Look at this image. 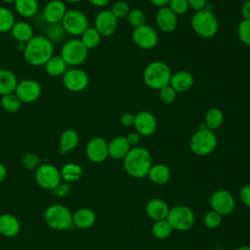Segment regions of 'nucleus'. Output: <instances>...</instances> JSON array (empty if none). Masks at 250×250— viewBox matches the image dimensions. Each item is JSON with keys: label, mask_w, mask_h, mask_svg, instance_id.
Returning a JSON list of instances; mask_svg holds the SVG:
<instances>
[{"label": "nucleus", "mask_w": 250, "mask_h": 250, "mask_svg": "<svg viewBox=\"0 0 250 250\" xmlns=\"http://www.w3.org/2000/svg\"><path fill=\"white\" fill-rule=\"evenodd\" d=\"M191 27L199 37L212 38L219 30V21L211 10L203 9L193 14Z\"/></svg>", "instance_id": "4"}, {"label": "nucleus", "mask_w": 250, "mask_h": 250, "mask_svg": "<svg viewBox=\"0 0 250 250\" xmlns=\"http://www.w3.org/2000/svg\"><path fill=\"white\" fill-rule=\"evenodd\" d=\"M193 83L194 79L189 71L179 70L175 73H172L169 85L177 93H186L192 88Z\"/></svg>", "instance_id": "20"}, {"label": "nucleus", "mask_w": 250, "mask_h": 250, "mask_svg": "<svg viewBox=\"0 0 250 250\" xmlns=\"http://www.w3.org/2000/svg\"><path fill=\"white\" fill-rule=\"evenodd\" d=\"M237 250H250V247H248V246H242V247L238 248Z\"/></svg>", "instance_id": "56"}, {"label": "nucleus", "mask_w": 250, "mask_h": 250, "mask_svg": "<svg viewBox=\"0 0 250 250\" xmlns=\"http://www.w3.org/2000/svg\"><path fill=\"white\" fill-rule=\"evenodd\" d=\"M54 55V44L44 35H34L24 44L23 58L32 66H42Z\"/></svg>", "instance_id": "1"}, {"label": "nucleus", "mask_w": 250, "mask_h": 250, "mask_svg": "<svg viewBox=\"0 0 250 250\" xmlns=\"http://www.w3.org/2000/svg\"><path fill=\"white\" fill-rule=\"evenodd\" d=\"M65 30L62 24L60 23H47L44 28V36L49 39L53 44L60 43L65 37Z\"/></svg>", "instance_id": "31"}, {"label": "nucleus", "mask_w": 250, "mask_h": 250, "mask_svg": "<svg viewBox=\"0 0 250 250\" xmlns=\"http://www.w3.org/2000/svg\"><path fill=\"white\" fill-rule=\"evenodd\" d=\"M86 155L92 161L96 163L103 162L108 156V144L101 137H95L91 139L86 146Z\"/></svg>", "instance_id": "16"}, {"label": "nucleus", "mask_w": 250, "mask_h": 250, "mask_svg": "<svg viewBox=\"0 0 250 250\" xmlns=\"http://www.w3.org/2000/svg\"><path fill=\"white\" fill-rule=\"evenodd\" d=\"M159 98L165 104H172L177 98V92L170 85H167L159 90Z\"/></svg>", "instance_id": "42"}, {"label": "nucleus", "mask_w": 250, "mask_h": 250, "mask_svg": "<svg viewBox=\"0 0 250 250\" xmlns=\"http://www.w3.org/2000/svg\"><path fill=\"white\" fill-rule=\"evenodd\" d=\"M127 21L131 26L134 28H137L141 25L145 24L146 21V16L145 13L141 9H132L130 10L128 16H127Z\"/></svg>", "instance_id": "38"}, {"label": "nucleus", "mask_w": 250, "mask_h": 250, "mask_svg": "<svg viewBox=\"0 0 250 250\" xmlns=\"http://www.w3.org/2000/svg\"><path fill=\"white\" fill-rule=\"evenodd\" d=\"M19 81L16 74L10 69H0V95L14 94Z\"/></svg>", "instance_id": "23"}, {"label": "nucleus", "mask_w": 250, "mask_h": 250, "mask_svg": "<svg viewBox=\"0 0 250 250\" xmlns=\"http://www.w3.org/2000/svg\"><path fill=\"white\" fill-rule=\"evenodd\" d=\"M240 197L243 203L250 207V185H247L242 188L240 191Z\"/></svg>", "instance_id": "48"}, {"label": "nucleus", "mask_w": 250, "mask_h": 250, "mask_svg": "<svg viewBox=\"0 0 250 250\" xmlns=\"http://www.w3.org/2000/svg\"><path fill=\"white\" fill-rule=\"evenodd\" d=\"M141 135L138 134L137 132H131L126 136V140L128 141L130 146H136L140 142Z\"/></svg>", "instance_id": "50"}, {"label": "nucleus", "mask_w": 250, "mask_h": 250, "mask_svg": "<svg viewBox=\"0 0 250 250\" xmlns=\"http://www.w3.org/2000/svg\"><path fill=\"white\" fill-rule=\"evenodd\" d=\"M189 146L195 154L207 155L215 150L217 146V137L213 131L205 127L200 128L192 135Z\"/></svg>", "instance_id": "7"}, {"label": "nucleus", "mask_w": 250, "mask_h": 250, "mask_svg": "<svg viewBox=\"0 0 250 250\" xmlns=\"http://www.w3.org/2000/svg\"><path fill=\"white\" fill-rule=\"evenodd\" d=\"M16 12L22 18H32L38 12L37 0H16L14 3Z\"/></svg>", "instance_id": "29"}, {"label": "nucleus", "mask_w": 250, "mask_h": 250, "mask_svg": "<svg viewBox=\"0 0 250 250\" xmlns=\"http://www.w3.org/2000/svg\"><path fill=\"white\" fill-rule=\"evenodd\" d=\"M146 213L151 219L155 221L164 220L168 216L169 207L167 203L161 199H151L146 204Z\"/></svg>", "instance_id": "24"}, {"label": "nucleus", "mask_w": 250, "mask_h": 250, "mask_svg": "<svg viewBox=\"0 0 250 250\" xmlns=\"http://www.w3.org/2000/svg\"><path fill=\"white\" fill-rule=\"evenodd\" d=\"M241 16L243 20H250V0L245 1L240 9Z\"/></svg>", "instance_id": "49"}, {"label": "nucleus", "mask_w": 250, "mask_h": 250, "mask_svg": "<svg viewBox=\"0 0 250 250\" xmlns=\"http://www.w3.org/2000/svg\"><path fill=\"white\" fill-rule=\"evenodd\" d=\"M118 26V20L110 10H102L95 18L94 27L102 37H109L114 34Z\"/></svg>", "instance_id": "14"}, {"label": "nucleus", "mask_w": 250, "mask_h": 250, "mask_svg": "<svg viewBox=\"0 0 250 250\" xmlns=\"http://www.w3.org/2000/svg\"><path fill=\"white\" fill-rule=\"evenodd\" d=\"M20 231V223L12 214L0 216V233L6 237H14Z\"/></svg>", "instance_id": "25"}, {"label": "nucleus", "mask_w": 250, "mask_h": 250, "mask_svg": "<svg viewBox=\"0 0 250 250\" xmlns=\"http://www.w3.org/2000/svg\"><path fill=\"white\" fill-rule=\"evenodd\" d=\"M88 52L89 50L84 46L80 39L72 38L64 42L61 49L60 55L67 65L77 66L86 61Z\"/></svg>", "instance_id": "6"}, {"label": "nucleus", "mask_w": 250, "mask_h": 250, "mask_svg": "<svg viewBox=\"0 0 250 250\" xmlns=\"http://www.w3.org/2000/svg\"><path fill=\"white\" fill-rule=\"evenodd\" d=\"M67 63L61 57V55H53L44 64L45 71L52 77L62 76L67 68Z\"/></svg>", "instance_id": "26"}, {"label": "nucleus", "mask_w": 250, "mask_h": 250, "mask_svg": "<svg viewBox=\"0 0 250 250\" xmlns=\"http://www.w3.org/2000/svg\"><path fill=\"white\" fill-rule=\"evenodd\" d=\"M120 124L124 127H130L134 124V115L130 112H124L120 116Z\"/></svg>", "instance_id": "47"}, {"label": "nucleus", "mask_w": 250, "mask_h": 250, "mask_svg": "<svg viewBox=\"0 0 250 250\" xmlns=\"http://www.w3.org/2000/svg\"><path fill=\"white\" fill-rule=\"evenodd\" d=\"M101 38H102V36L97 31V29L94 26H89L81 34L80 40L84 44V46L88 50H90V49H95L99 46V44L101 42Z\"/></svg>", "instance_id": "34"}, {"label": "nucleus", "mask_w": 250, "mask_h": 250, "mask_svg": "<svg viewBox=\"0 0 250 250\" xmlns=\"http://www.w3.org/2000/svg\"><path fill=\"white\" fill-rule=\"evenodd\" d=\"M10 32L16 41L24 44L34 36V31L31 24L24 21H16Z\"/></svg>", "instance_id": "21"}, {"label": "nucleus", "mask_w": 250, "mask_h": 250, "mask_svg": "<svg viewBox=\"0 0 250 250\" xmlns=\"http://www.w3.org/2000/svg\"><path fill=\"white\" fill-rule=\"evenodd\" d=\"M177 17L168 6L159 8L155 16V22L158 29L164 33L173 32L178 25Z\"/></svg>", "instance_id": "19"}, {"label": "nucleus", "mask_w": 250, "mask_h": 250, "mask_svg": "<svg viewBox=\"0 0 250 250\" xmlns=\"http://www.w3.org/2000/svg\"><path fill=\"white\" fill-rule=\"evenodd\" d=\"M172 232V227L167 220L156 221L152 227V233L159 239L167 238Z\"/></svg>", "instance_id": "37"}, {"label": "nucleus", "mask_w": 250, "mask_h": 250, "mask_svg": "<svg viewBox=\"0 0 250 250\" xmlns=\"http://www.w3.org/2000/svg\"><path fill=\"white\" fill-rule=\"evenodd\" d=\"M46 224L54 229H67L72 225V214L69 209L61 204L49 206L44 214Z\"/></svg>", "instance_id": "5"}, {"label": "nucleus", "mask_w": 250, "mask_h": 250, "mask_svg": "<svg viewBox=\"0 0 250 250\" xmlns=\"http://www.w3.org/2000/svg\"><path fill=\"white\" fill-rule=\"evenodd\" d=\"M0 104L2 108L8 112V113H15L17 111H19V109L21 108V102L20 101V99L14 94H9V95H5L1 97L0 100Z\"/></svg>", "instance_id": "36"}, {"label": "nucleus", "mask_w": 250, "mask_h": 250, "mask_svg": "<svg viewBox=\"0 0 250 250\" xmlns=\"http://www.w3.org/2000/svg\"><path fill=\"white\" fill-rule=\"evenodd\" d=\"M211 206L220 215H228L234 208V198L227 190H217L211 197Z\"/></svg>", "instance_id": "17"}, {"label": "nucleus", "mask_w": 250, "mask_h": 250, "mask_svg": "<svg viewBox=\"0 0 250 250\" xmlns=\"http://www.w3.org/2000/svg\"><path fill=\"white\" fill-rule=\"evenodd\" d=\"M88 1L90 2V4L98 8H104L111 2V0H88Z\"/></svg>", "instance_id": "51"}, {"label": "nucleus", "mask_w": 250, "mask_h": 250, "mask_svg": "<svg viewBox=\"0 0 250 250\" xmlns=\"http://www.w3.org/2000/svg\"><path fill=\"white\" fill-rule=\"evenodd\" d=\"M62 84L69 92H82L89 85V76L83 69L71 67L62 75Z\"/></svg>", "instance_id": "11"}, {"label": "nucleus", "mask_w": 250, "mask_h": 250, "mask_svg": "<svg viewBox=\"0 0 250 250\" xmlns=\"http://www.w3.org/2000/svg\"><path fill=\"white\" fill-rule=\"evenodd\" d=\"M125 1H127V2L129 3V2H133V1H136V0H125Z\"/></svg>", "instance_id": "57"}, {"label": "nucleus", "mask_w": 250, "mask_h": 250, "mask_svg": "<svg viewBox=\"0 0 250 250\" xmlns=\"http://www.w3.org/2000/svg\"><path fill=\"white\" fill-rule=\"evenodd\" d=\"M133 126L138 134L148 137L155 133L157 129V120L150 111L142 110L134 115Z\"/></svg>", "instance_id": "15"}, {"label": "nucleus", "mask_w": 250, "mask_h": 250, "mask_svg": "<svg viewBox=\"0 0 250 250\" xmlns=\"http://www.w3.org/2000/svg\"><path fill=\"white\" fill-rule=\"evenodd\" d=\"M41 86L39 82L34 79H23L19 81L15 95L21 103L29 104L37 101L41 96Z\"/></svg>", "instance_id": "13"}, {"label": "nucleus", "mask_w": 250, "mask_h": 250, "mask_svg": "<svg viewBox=\"0 0 250 250\" xmlns=\"http://www.w3.org/2000/svg\"><path fill=\"white\" fill-rule=\"evenodd\" d=\"M123 159L126 172L134 178H143L148 175L152 166L149 151L140 146L131 148Z\"/></svg>", "instance_id": "2"}, {"label": "nucleus", "mask_w": 250, "mask_h": 250, "mask_svg": "<svg viewBox=\"0 0 250 250\" xmlns=\"http://www.w3.org/2000/svg\"><path fill=\"white\" fill-rule=\"evenodd\" d=\"M16 0H1V2H3L4 4H14Z\"/></svg>", "instance_id": "54"}, {"label": "nucleus", "mask_w": 250, "mask_h": 250, "mask_svg": "<svg viewBox=\"0 0 250 250\" xmlns=\"http://www.w3.org/2000/svg\"><path fill=\"white\" fill-rule=\"evenodd\" d=\"M15 22L14 13L9 8L0 6V33L10 31Z\"/></svg>", "instance_id": "35"}, {"label": "nucleus", "mask_w": 250, "mask_h": 250, "mask_svg": "<svg viewBox=\"0 0 250 250\" xmlns=\"http://www.w3.org/2000/svg\"><path fill=\"white\" fill-rule=\"evenodd\" d=\"M70 190V187L66 184V183H63V184H59L55 188H53L51 191L52 192H54L57 196H59V197H63V196H65L67 193H68V191Z\"/></svg>", "instance_id": "45"}, {"label": "nucleus", "mask_w": 250, "mask_h": 250, "mask_svg": "<svg viewBox=\"0 0 250 250\" xmlns=\"http://www.w3.org/2000/svg\"><path fill=\"white\" fill-rule=\"evenodd\" d=\"M237 36L239 40L250 46V20H242L237 26Z\"/></svg>", "instance_id": "39"}, {"label": "nucleus", "mask_w": 250, "mask_h": 250, "mask_svg": "<svg viewBox=\"0 0 250 250\" xmlns=\"http://www.w3.org/2000/svg\"><path fill=\"white\" fill-rule=\"evenodd\" d=\"M130 6L129 3L125 0H119L116 1L112 7H111V12L112 14L116 17V19H123V18H127L129 12H130Z\"/></svg>", "instance_id": "40"}, {"label": "nucleus", "mask_w": 250, "mask_h": 250, "mask_svg": "<svg viewBox=\"0 0 250 250\" xmlns=\"http://www.w3.org/2000/svg\"><path fill=\"white\" fill-rule=\"evenodd\" d=\"M168 5L171 11L177 16L186 14L189 9L188 0H170Z\"/></svg>", "instance_id": "41"}, {"label": "nucleus", "mask_w": 250, "mask_h": 250, "mask_svg": "<svg viewBox=\"0 0 250 250\" xmlns=\"http://www.w3.org/2000/svg\"><path fill=\"white\" fill-rule=\"evenodd\" d=\"M189 8L194 10L195 12L205 9L207 5V0H188Z\"/></svg>", "instance_id": "46"}, {"label": "nucleus", "mask_w": 250, "mask_h": 250, "mask_svg": "<svg viewBox=\"0 0 250 250\" xmlns=\"http://www.w3.org/2000/svg\"><path fill=\"white\" fill-rule=\"evenodd\" d=\"M132 40L134 44L142 50L153 49L158 43V34L150 25L144 24L134 28L132 32Z\"/></svg>", "instance_id": "12"}, {"label": "nucleus", "mask_w": 250, "mask_h": 250, "mask_svg": "<svg viewBox=\"0 0 250 250\" xmlns=\"http://www.w3.org/2000/svg\"><path fill=\"white\" fill-rule=\"evenodd\" d=\"M66 32L72 36H81V34L90 26L87 16L79 10H67L61 22Z\"/></svg>", "instance_id": "8"}, {"label": "nucleus", "mask_w": 250, "mask_h": 250, "mask_svg": "<svg viewBox=\"0 0 250 250\" xmlns=\"http://www.w3.org/2000/svg\"><path fill=\"white\" fill-rule=\"evenodd\" d=\"M82 168L80 165L73 163V162H68L63 165L61 171V177L66 182H75L79 180L82 176Z\"/></svg>", "instance_id": "33"}, {"label": "nucleus", "mask_w": 250, "mask_h": 250, "mask_svg": "<svg viewBox=\"0 0 250 250\" xmlns=\"http://www.w3.org/2000/svg\"><path fill=\"white\" fill-rule=\"evenodd\" d=\"M167 221L172 229L178 230H186L191 228L193 225L194 215L188 207L179 205L169 210Z\"/></svg>", "instance_id": "10"}, {"label": "nucleus", "mask_w": 250, "mask_h": 250, "mask_svg": "<svg viewBox=\"0 0 250 250\" xmlns=\"http://www.w3.org/2000/svg\"><path fill=\"white\" fill-rule=\"evenodd\" d=\"M149 2H150L151 4H153L154 6L161 8V7L167 6V5L169 4L170 0H149Z\"/></svg>", "instance_id": "52"}, {"label": "nucleus", "mask_w": 250, "mask_h": 250, "mask_svg": "<svg viewBox=\"0 0 250 250\" xmlns=\"http://www.w3.org/2000/svg\"><path fill=\"white\" fill-rule=\"evenodd\" d=\"M66 12V5L62 0H51L45 5L42 16L47 23H60Z\"/></svg>", "instance_id": "18"}, {"label": "nucleus", "mask_w": 250, "mask_h": 250, "mask_svg": "<svg viewBox=\"0 0 250 250\" xmlns=\"http://www.w3.org/2000/svg\"><path fill=\"white\" fill-rule=\"evenodd\" d=\"M95 221V213L88 208L79 209L72 215V224L79 229H88L94 225Z\"/></svg>", "instance_id": "28"}, {"label": "nucleus", "mask_w": 250, "mask_h": 250, "mask_svg": "<svg viewBox=\"0 0 250 250\" xmlns=\"http://www.w3.org/2000/svg\"><path fill=\"white\" fill-rule=\"evenodd\" d=\"M64 3H78L82 0H62Z\"/></svg>", "instance_id": "55"}, {"label": "nucleus", "mask_w": 250, "mask_h": 250, "mask_svg": "<svg viewBox=\"0 0 250 250\" xmlns=\"http://www.w3.org/2000/svg\"><path fill=\"white\" fill-rule=\"evenodd\" d=\"M171 76L172 70L170 66L161 61H154L148 63L143 73L145 84L148 88L158 91L170 84Z\"/></svg>", "instance_id": "3"}, {"label": "nucleus", "mask_w": 250, "mask_h": 250, "mask_svg": "<svg viewBox=\"0 0 250 250\" xmlns=\"http://www.w3.org/2000/svg\"><path fill=\"white\" fill-rule=\"evenodd\" d=\"M224 122V113L220 108L213 107L207 110L204 115L205 128L214 131L218 129Z\"/></svg>", "instance_id": "30"}, {"label": "nucleus", "mask_w": 250, "mask_h": 250, "mask_svg": "<svg viewBox=\"0 0 250 250\" xmlns=\"http://www.w3.org/2000/svg\"><path fill=\"white\" fill-rule=\"evenodd\" d=\"M222 222V218L221 215L215 211H211L209 213H207L204 217V224L211 229L217 228Z\"/></svg>", "instance_id": "44"}, {"label": "nucleus", "mask_w": 250, "mask_h": 250, "mask_svg": "<svg viewBox=\"0 0 250 250\" xmlns=\"http://www.w3.org/2000/svg\"><path fill=\"white\" fill-rule=\"evenodd\" d=\"M131 149L126 137H115L108 143V156L113 159H121L126 156V154Z\"/></svg>", "instance_id": "22"}, {"label": "nucleus", "mask_w": 250, "mask_h": 250, "mask_svg": "<svg viewBox=\"0 0 250 250\" xmlns=\"http://www.w3.org/2000/svg\"><path fill=\"white\" fill-rule=\"evenodd\" d=\"M7 175V169L3 163L0 162V183H2Z\"/></svg>", "instance_id": "53"}, {"label": "nucleus", "mask_w": 250, "mask_h": 250, "mask_svg": "<svg viewBox=\"0 0 250 250\" xmlns=\"http://www.w3.org/2000/svg\"><path fill=\"white\" fill-rule=\"evenodd\" d=\"M21 162H22V165L28 169V170H32L34 168H37L39 166V163H40V158L34 154V153H31V152H28V153H25L22 158H21Z\"/></svg>", "instance_id": "43"}, {"label": "nucleus", "mask_w": 250, "mask_h": 250, "mask_svg": "<svg viewBox=\"0 0 250 250\" xmlns=\"http://www.w3.org/2000/svg\"><path fill=\"white\" fill-rule=\"evenodd\" d=\"M79 143V135L74 129L64 130L60 137V152L67 153L73 150Z\"/></svg>", "instance_id": "27"}, {"label": "nucleus", "mask_w": 250, "mask_h": 250, "mask_svg": "<svg viewBox=\"0 0 250 250\" xmlns=\"http://www.w3.org/2000/svg\"><path fill=\"white\" fill-rule=\"evenodd\" d=\"M36 183L45 189L52 190L61 183V172L50 163L40 164L35 171Z\"/></svg>", "instance_id": "9"}, {"label": "nucleus", "mask_w": 250, "mask_h": 250, "mask_svg": "<svg viewBox=\"0 0 250 250\" xmlns=\"http://www.w3.org/2000/svg\"><path fill=\"white\" fill-rule=\"evenodd\" d=\"M148 176L153 183L162 185L170 179V169L164 164H155L151 166Z\"/></svg>", "instance_id": "32"}]
</instances>
